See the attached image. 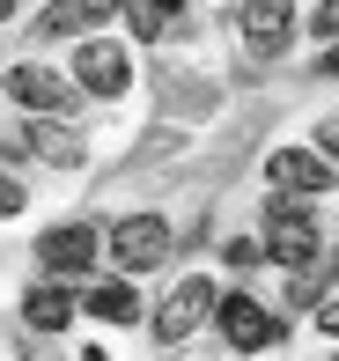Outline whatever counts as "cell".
Instances as JSON below:
<instances>
[{
  "mask_svg": "<svg viewBox=\"0 0 339 361\" xmlns=\"http://www.w3.org/2000/svg\"><path fill=\"white\" fill-rule=\"evenodd\" d=\"M266 258H281V266H295V273L317 258V221L302 214V200H288V192L266 200Z\"/></svg>",
  "mask_w": 339,
  "mask_h": 361,
  "instance_id": "1",
  "label": "cell"
},
{
  "mask_svg": "<svg viewBox=\"0 0 339 361\" xmlns=\"http://www.w3.org/2000/svg\"><path fill=\"white\" fill-rule=\"evenodd\" d=\"M214 317H221V339H229L236 354L281 347V317H266V302H258V295H221V302H214Z\"/></svg>",
  "mask_w": 339,
  "mask_h": 361,
  "instance_id": "2",
  "label": "cell"
},
{
  "mask_svg": "<svg viewBox=\"0 0 339 361\" xmlns=\"http://www.w3.org/2000/svg\"><path fill=\"white\" fill-rule=\"evenodd\" d=\"M111 251H118L125 273H148V266H163V258H170V228L155 221V214H125L118 228H111Z\"/></svg>",
  "mask_w": 339,
  "mask_h": 361,
  "instance_id": "3",
  "label": "cell"
},
{
  "mask_svg": "<svg viewBox=\"0 0 339 361\" xmlns=\"http://www.w3.org/2000/svg\"><path fill=\"white\" fill-rule=\"evenodd\" d=\"M214 302H221V295H214V288H207V281H199V273H192V281H177V288H170V302H163V310H155V339H163V347H177V339H185V332H192V324H199V317H207V310H214Z\"/></svg>",
  "mask_w": 339,
  "mask_h": 361,
  "instance_id": "4",
  "label": "cell"
},
{
  "mask_svg": "<svg viewBox=\"0 0 339 361\" xmlns=\"http://www.w3.org/2000/svg\"><path fill=\"white\" fill-rule=\"evenodd\" d=\"M266 185L288 192V200H310V192L332 185V170H325V155H310V147H281V155H266Z\"/></svg>",
  "mask_w": 339,
  "mask_h": 361,
  "instance_id": "5",
  "label": "cell"
},
{
  "mask_svg": "<svg viewBox=\"0 0 339 361\" xmlns=\"http://www.w3.org/2000/svg\"><path fill=\"white\" fill-rule=\"evenodd\" d=\"M37 258H44V273H89L96 266V228L89 221L44 228V236H37Z\"/></svg>",
  "mask_w": 339,
  "mask_h": 361,
  "instance_id": "6",
  "label": "cell"
},
{
  "mask_svg": "<svg viewBox=\"0 0 339 361\" xmlns=\"http://www.w3.org/2000/svg\"><path fill=\"white\" fill-rule=\"evenodd\" d=\"M74 81H82L89 96H125V81H133V67H125V52H118V44L89 37L82 52H74Z\"/></svg>",
  "mask_w": 339,
  "mask_h": 361,
  "instance_id": "7",
  "label": "cell"
},
{
  "mask_svg": "<svg viewBox=\"0 0 339 361\" xmlns=\"http://www.w3.org/2000/svg\"><path fill=\"white\" fill-rule=\"evenodd\" d=\"M288 37H295V8H288V0H251L244 8V44L258 59L288 52Z\"/></svg>",
  "mask_w": 339,
  "mask_h": 361,
  "instance_id": "8",
  "label": "cell"
},
{
  "mask_svg": "<svg viewBox=\"0 0 339 361\" xmlns=\"http://www.w3.org/2000/svg\"><path fill=\"white\" fill-rule=\"evenodd\" d=\"M8 96H15L23 111H52V118L74 104V89H67V81H59V74H44V67H30V59L8 74Z\"/></svg>",
  "mask_w": 339,
  "mask_h": 361,
  "instance_id": "9",
  "label": "cell"
},
{
  "mask_svg": "<svg viewBox=\"0 0 339 361\" xmlns=\"http://www.w3.org/2000/svg\"><path fill=\"white\" fill-rule=\"evenodd\" d=\"M23 147H30V155H44V162H67V170L89 155V140H82V133H67V118H52V111H44V118L23 133Z\"/></svg>",
  "mask_w": 339,
  "mask_h": 361,
  "instance_id": "10",
  "label": "cell"
},
{
  "mask_svg": "<svg viewBox=\"0 0 339 361\" xmlns=\"http://www.w3.org/2000/svg\"><path fill=\"white\" fill-rule=\"evenodd\" d=\"M111 8H118V0H52L37 30H44V37H74V30H96Z\"/></svg>",
  "mask_w": 339,
  "mask_h": 361,
  "instance_id": "11",
  "label": "cell"
},
{
  "mask_svg": "<svg viewBox=\"0 0 339 361\" xmlns=\"http://www.w3.org/2000/svg\"><path fill=\"white\" fill-rule=\"evenodd\" d=\"M67 317H74V288L44 281V288H30V295H23V324H37V332H59Z\"/></svg>",
  "mask_w": 339,
  "mask_h": 361,
  "instance_id": "12",
  "label": "cell"
},
{
  "mask_svg": "<svg viewBox=\"0 0 339 361\" xmlns=\"http://www.w3.org/2000/svg\"><path fill=\"white\" fill-rule=\"evenodd\" d=\"M82 302L96 310V317H111V324H133V317H140V295L125 288V281H89Z\"/></svg>",
  "mask_w": 339,
  "mask_h": 361,
  "instance_id": "13",
  "label": "cell"
},
{
  "mask_svg": "<svg viewBox=\"0 0 339 361\" xmlns=\"http://www.w3.org/2000/svg\"><path fill=\"white\" fill-rule=\"evenodd\" d=\"M118 8L133 15V30H140V37H163V23H170V15L155 8V0H118Z\"/></svg>",
  "mask_w": 339,
  "mask_h": 361,
  "instance_id": "14",
  "label": "cell"
},
{
  "mask_svg": "<svg viewBox=\"0 0 339 361\" xmlns=\"http://www.w3.org/2000/svg\"><path fill=\"white\" fill-rule=\"evenodd\" d=\"M8 214H23V185H15V177L0 170V221H8Z\"/></svg>",
  "mask_w": 339,
  "mask_h": 361,
  "instance_id": "15",
  "label": "cell"
},
{
  "mask_svg": "<svg viewBox=\"0 0 339 361\" xmlns=\"http://www.w3.org/2000/svg\"><path fill=\"white\" fill-rule=\"evenodd\" d=\"M339 37V0H325V8H317V44H332Z\"/></svg>",
  "mask_w": 339,
  "mask_h": 361,
  "instance_id": "16",
  "label": "cell"
},
{
  "mask_svg": "<svg viewBox=\"0 0 339 361\" xmlns=\"http://www.w3.org/2000/svg\"><path fill=\"white\" fill-rule=\"evenodd\" d=\"M317 324H325V332L339 339V302H317Z\"/></svg>",
  "mask_w": 339,
  "mask_h": 361,
  "instance_id": "17",
  "label": "cell"
},
{
  "mask_svg": "<svg viewBox=\"0 0 339 361\" xmlns=\"http://www.w3.org/2000/svg\"><path fill=\"white\" fill-rule=\"evenodd\" d=\"M317 155H325V162H339V133H325V140H317Z\"/></svg>",
  "mask_w": 339,
  "mask_h": 361,
  "instance_id": "18",
  "label": "cell"
},
{
  "mask_svg": "<svg viewBox=\"0 0 339 361\" xmlns=\"http://www.w3.org/2000/svg\"><path fill=\"white\" fill-rule=\"evenodd\" d=\"M325 74H339V37H332V44H325Z\"/></svg>",
  "mask_w": 339,
  "mask_h": 361,
  "instance_id": "19",
  "label": "cell"
},
{
  "mask_svg": "<svg viewBox=\"0 0 339 361\" xmlns=\"http://www.w3.org/2000/svg\"><path fill=\"white\" fill-rule=\"evenodd\" d=\"M82 361H111V354H96V347H89V354H82Z\"/></svg>",
  "mask_w": 339,
  "mask_h": 361,
  "instance_id": "20",
  "label": "cell"
},
{
  "mask_svg": "<svg viewBox=\"0 0 339 361\" xmlns=\"http://www.w3.org/2000/svg\"><path fill=\"white\" fill-rule=\"evenodd\" d=\"M0 15H15V0H0Z\"/></svg>",
  "mask_w": 339,
  "mask_h": 361,
  "instance_id": "21",
  "label": "cell"
},
{
  "mask_svg": "<svg viewBox=\"0 0 339 361\" xmlns=\"http://www.w3.org/2000/svg\"><path fill=\"white\" fill-rule=\"evenodd\" d=\"M332 361H339V354H332Z\"/></svg>",
  "mask_w": 339,
  "mask_h": 361,
  "instance_id": "22",
  "label": "cell"
}]
</instances>
